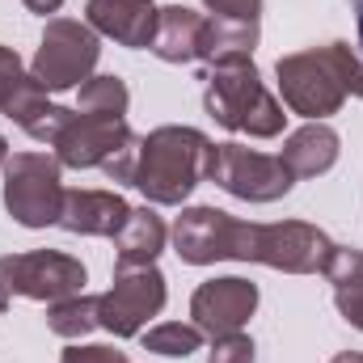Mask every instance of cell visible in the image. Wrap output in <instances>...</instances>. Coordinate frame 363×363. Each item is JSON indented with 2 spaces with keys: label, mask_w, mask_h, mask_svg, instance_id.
<instances>
[{
  "label": "cell",
  "mask_w": 363,
  "mask_h": 363,
  "mask_svg": "<svg viewBox=\"0 0 363 363\" xmlns=\"http://www.w3.org/2000/svg\"><path fill=\"white\" fill-rule=\"evenodd\" d=\"M216 144L199 127H157L140 140V165H135V190H144L157 207H178L194 194L199 182H207Z\"/></svg>",
  "instance_id": "1"
},
{
  "label": "cell",
  "mask_w": 363,
  "mask_h": 363,
  "mask_svg": "<svg viewBox=\"0 0 363 363\" xmlns=\"http://www.w3.org/2000/svg\"><path fill=\"white\" fill-rule=\"evenodd\" d=\"M203 81H207V85H203V106H207V114H211L224 131H245V135H254V140H274V135H283V123H287L283 101L262 85L254 60L211 68Z\"/></svg>",
  "instance_id": "2"
},
{
  "label": "cell",
  "mask_w": 363,
  "mask_h": 363,
  "mask_svg": "<svg viewBox=\"0 0 363 363\" xmlns=\"http://www.w3.org/2000/svg\"><path fill=\"white\" fill-rule=\"evenodd\" d=\"M334 254V241L304 220H279V224H250L241 220L237 237V262H262L283 274H317L325 271Z\"/></svg>",
  "instance_id": "3"
},
{
  "label": "cell",
  "mask_w": 363,
  "mask_h": 363,
  "mask_svg": "<svg viewBox=\"0 0 363 363\" xmlns=\"http://www.w3.org/2000/svg\"><path fill=\"white\" fill-rule=\"evenodd\" d=\"M274 77H279L283 106H287L291 114L308 118V123H321V118L338 114L342 101H347L342 64H338V43L283 55V60L274 64Z\"/></svg>",
  "instance_id": "4"
},
{
  "label": "cell",
  "mask_w": 363,
  "mask_h": 363,
  "mask_svg": "<svg viewBox=\"0 0 363 363\" xmlns=\"http://www.w3.org/2000/svg\"><path fill=\"white\" fill-rule=\"evenodd\" d=\"M60 157L47 152H13L4 161V211L21 228H47L60 224L64 211V178Z\"/></svg>",
  "instance_id": "5"
},
{
  "label": "cell",
  "mask_w": 363,
  "mask_h": 363,
  "mask_svg": "<svg viewBox=\"0 0 363 363\" xmlns=\"http://www.w3.org/2000/svg\"><path fill=\"white\" fill-rule=\"evenodd\" d=\"M101 43L89 21H72V17H51L43 30V43L34 51L30 77L43 89H81L97 68Z\"/></svg>",
  "instance_id": "6"
},
{
  "label": "cell",
  "mask_w": 363,
  "mask_h": 363,
  "mask_svg": "<svg viewBox=\"0 0 363 363\" xmlns=\"http://www.w3.org/2000/svg\"><path fill=\"white\" fill-rule=\"evenodd\" d=\"M85 291V267L72 254L60 250H30V254H4L0 258V300L13 304V296L26 300H68Z\"/></svg>",
  "instance_id": "7"
},
{
  "label": "cell",
  "mask_w": 363,
  "mask_h": 363,
  "mask_svg": "<svg viewBox=\"0 0 363 363\" xmlns=\"http://www.w3.org/2000/svg\"><path fill=\"white\" fill-rule=\"evenodd\" d=\"M207 182H216L220 190H228L233 199H245V203H274L296 186L283 157L245 148V144H216Z\"/></svg>",
  "instance_id": "8"
},
{
  "label": "cell",
  "mask_w": 363,
  "mask_h": 363,
  "mask_svg": "<svg viewBox=\"0 0 363 363\" xmlns=\"http://www.w3.org/2000/svg\"><path fill=\"white\" fill-rule=\"evenodd\" d=\"M165 274L157 271V262H140V267H114V283L101 296V330H110L114 338H135L144 334L148 317H157L165 308Z\"/></svg>",
  "instance_id": "9"
},
{
  "label": "cell",
  "mask_w": 363,
  "mask_h": 363,
  "mask_svg": "<svg viewBox=\"0 0 363 363\" xmlns=\"http://www.w3.org/2000/svg\"><path fill=\"white\" fill-rule=\"evenodd\" d=\"M135 131L127 127V118H114V114H85V110H72L68 127L60 131L55 140V157L64 169H101L123 144H131Z\"/></svg>",
  "instance_id": "10"
},
{
  "label": "cell",
  "mask_w": 363,
  "mask_h": 363,
  "mask_svg": "<svg viewBox=\"0 0 363 363\" xmlns=\"http://www.w3.org/2000/svg\"><path fill=\"white\" fill-rule=\"evenodd\" d=\"M237 237L241 220L220 211V207H186L174 224V254L190 267H211V262H237Z\"/></svg>",
  "instance_id": "11"
},
{
  "label": "cell",
  "mask_w": 363,
  "mask_h": 363,
  "mask_svg": "<svg viewBox=\"0 0 363 363\" xmlns=\"http://www.w3.org/2000/svg\"><path fill=\"white\" fill-rule=\"evenodd\" d=\"M258 308V287L241 274H224V279H207L194 287L190 296V317L203 334L224 338V334H241L245 321Z\"/></svg>",
  "instance_id": "12"
},
{
  "label": "cell",
  "mask_w": 363,
  "mask_h": 363,
  "mask_svg": "<svg viewBox=\"0 0 363 363\" xmlns=\"http://www.w3.org/2000/svg\"><path fill=\"white\" fill-rule=\"evenodd\" d=\"M131 203L118 190H68L64 194V211H60V228L72 237H118V228L127 224Z\"/></svg>",
  "instance_id": "13"
},
{
  "label": "cell",
  "mask_w": 363,
  "mask_h": 363,
  "mask_svg": "<svg viewBox=\"0 0 363 363\" xmlns=\"http://www.w3.org/2000/svg\"><path fill=\"white\" fill-rule=\"evenodd\" d=\"M157 4L152 0H89L85 4V17L97 34L114 38L118 47H131V51H144L152 47V34H157Z\"/></svg>",
  "instance_id": "14"
},
{
  "label": "cell",
  "mask_w": 363,
  "mask_h": 363,
  "mask_svg": "<svg viewBox=\"0 0 363 363\" xmlns=\"http://www.w3.org/2000/svg\"><path fill=\"white\" fill-rule=\"evenodd\" d=\"M338 152H342V140L330 123H304L300 131H291L283 140L279 157L291 169V178H317L338 165Z\"/></svg>",
  "instance_id": "15"
},
{
  "label": "cell",
  "mask_w": 363,
  "mask_h": 363,
  "mask_svg": "<svg viewBox=\"0 0 363 363\" xmlns=\"http://www.w3.org/2000/svg\"><path fill=\"white\" fill-rule=\"evenodd\" d=\"M203 30H207L203 13H194L186 4H165L157 13V34H152L148 51L165 64H194L199 47H203Z\"/></svg>",
  "instance_id": "16"
},
{
  "label": "cell",
  "mask_w": 363,
  "mask_h": 363,
  "mask_svg": "<svg viewBox=\"0 0 363 363\" xmlns=\"http://www.w3.org/2000/svg\"><path fill=\"white\" fill-rule=\"evenodd\" d=\"M169 241V228L165 220L144 203V207H131L127 224L118 228L114 237V250H118V267H140V262H157V254L165 250Z\"/></svg>",
  "instance_id": "17"
},
{
  "label": "cell",
  "mask_w": 363,
  "mask_h": 363,
  "mask_svg": "<svg viewBox=\"0 0 363 363\" xmlns=\"http://www.w3.org/2000/svg\"><path fill=\"white\" fill-rule=\"evenodd\" d=\"M254 47H258V21L207 17L199 60H207L211 68H224V64H245V60H254Z\"/></svg>",
  "instance_id": "18"
},
{
  "label": "cell",
  "mask_w": 363,
  "mask_h": 363,
  "mask_svg": "<svg viewBox=\"0 0 363 363\" xmlns=\"http://www.w3.org/2000/svg\"><path fill=\"white\" fill-rule=\"evenodd\" d=\"M47 325L51 334L68 338V342H81L89 330L101 325V296H68V300H55L51 313H47Z\"/></svg>",
  "instance_id": "19"
},
{
  "label": "cell",
  "mask_w": 363,
  "mask_h": 363,
  "mask_svg": "<svg viewBox=\"0 0 363 363\" xmlns=\"http://www.w3.org/2000/svg\"><path fill=\"white\" fill-rule=\"evenodd\" d=\"M140 342H144V351H152V355L186 359V355L203 351V330H199L194 321H190V325H186V321H161V325L144 330Z\"/></svg>",
  "instance_id": "20"
},
{
  "label": "cell",
  "mask_w": 363,
  "mask_h": 363,
  "mask_svg": "<svg viewBox=\"0 0 363 363\" xmlns=\"http://www.w3.org/2000/svg\"><path fill=\"white\" fill-rule=\"evenodd\" d=\"M77 106H81L85 114H114V118H123L127 106H131L127 81H123V77H89V81L77 89Z\"/></svg>",
  "instance_id": "21"
},
{
  "label": "cell",
  "mask_w": 363,
  "mask_h": 363,
  "mask_svg": "<svg viewBox=\"0 0 363 363\" xmlns=\"http://www.w3.org/2000/svg\"><path fill=\"white\" fill-rule=\"evenodd\" d=\"M68 118H72V110H64V106L47 101L43 110H34V114L21 123V131H26V135H34L38 144H51V148H55V140H60V131L68 127Z\"/></svg>",
  "instance_id": "22"
},
{
  "label": "cell",
  "mask_w": 363,
  "mask_h": 363,
  "mask_svg": "<svg viewBox=\"0 0 363 363\" xmlns=\"http://www.w3.org/2000/svg\"><path fill=\"white\" fill-rule=\"evenodd\" d=\"M43 106H47V89H43V85H38V81L26 72V77H21V85L13 89V97L4 101V114H9V118L21 127V123H26L34 110H43Z\"/></svg>",
  "instance_id": "23"
},
{
  "label": "cell",
  "mask_w": 363,
  "mask_h": 363,
  "mask_svg": "<svg viewBox=\"0 0 363 363\" xmlns=\"http://www.w3.org/2000/svg\"><path fill=\"white\" fill-rule=\"evenodd\" d=\"M321 274H325L334 287L359 279L363 274V250H355V245H334V254H330V262H325V271Z\"/></svg>",
  "instance_id": "24"
},
{
  "label": "cell",
  "mask_w": 363,
  "mask_h": 363,
  "mask_svg": "<svg viewBox=\"0 0 363 363\" xmlns=\"http://www.w3.org/2000/svg\"><path fill=\"white\" fill-rule=\"evenodd\" d=\"M207 363H254V338L250 334H224V338H216Z\"/></svg>",
  "instance_id": "25"
},
{
  "label": "cell",
  "mask_w": 363,
  "mask_h": 363,
  "mask_svg": "<svg viewBox=\"0 0 363 363\" xmlns=\"http://www.w3.org/2000/svg\"><path fill=\"white\" fill-rule=\"evenodd\" d=\"M334 304H338V313L363 334V274L351 279V283H342V287H334Z\"/></svg>",
  "instance_id": "26"
},
{
  "label": "cell",
  "mask_w": 363,
  "mask_h": 363,
  "mask_svg": "<svg viewBox=\"0 0 363 363\" xmlns=\"http://www.w3.org/2000/svg\"><path fill=\"white\" fill-rule=\"evenodd\" d=\"M135 165H140V135L131 140V144H123L106 165H101V174L114 182H135Z\"/></svg>",
  "instance_id": "27"
},
{
  "label": "cell",
  "mask_w": 363,
  "mask_h": 363,
  "mask_svg": "<svg viewBox=\"0 0 363 363\" xmlns=\"http://www.w3.org/2000/svg\"><path fill=\"white\" fill-rule=\"evenodd\" d=\"M203 9L216 17H228V21H258L262 0H203Z\"/></svg>",
  "instance_id": "28"
},
{
  "label": "cell",
  "mask_w": 363,
  "mask_h": 363,
  "mask_svg": "<svg viewBox=\"0 0 363 363\" xmlns=\"http://www.w3.org/2000/svg\"><path fill=\"white\" fill-rule=\"evenodd\" d=\"M21 77H26L21 55H17L13 47H0V110H4V101L13 97V89L21 85Z\"/></svg>",
  "instance_id": "29"
},
{
  "label": "cell",
  "mask_w": 363,
  "mask_h": 363,
  "mask_svg": "<svg viewBox=\"0 0 363 363\" xmlns=\"http://www.w3.org/2000/svg\"><path fill=\"white\" fill-rule=\"evenodd\" d=\"M60 363H131V359L123 351H114V347H81V342H72Z\"/></svg>",
  "instance_id": "30"
},
{
  "label": "cell",
  "mask_w": 363,
  "mask_h": 363,
  "mask_svg": "<svg viewBox=\"0 0 363 363\" xmlns=\"http://www.w3.org/2000/svg\"><path fill=\"white\" fill-rule=\"evenodd\" d=\"M21 4H26L30 13H43V17H47V13H60L64 0H21Z\"/></svg>",
  "instance_id": "31"
},
{
  "label": "cell",
  "mask_w": 363,
  "mask_h": 363,
  "mask_svg": "<svg viewBox=\"0 0 363 363\" xmlns=\"http://www.w3.org/2000/svg\"><path fill=\"white\" fill-rule=\"evenodd\" d=\"M355 4V34H359V51H363V0H351Z\"/></svg>",
  "instance_id": "32"
},
{
  "label": "cell",
  "mask_w": 363,
  "mask_h": 363,
  "mask_svg": "<svg viewBox=\"0 0 363 363\" xmlns=\"http://www.w3.org/2000/svg\"><path fill=\"white\" fill-rule=\"evenodd\" d=\"M330 363H363V355L359 351H342V355H334Z\"/></svg>",
  "instance_id": "33"
},
{
  "label": "cell",
  "mask_w": 363,
  "mask_h": 363,
  "mask_svg": "<svg viewBox=\"0 0 363 363\" xmlns=\"http://www.w3.org/2000/svg\"><path fill=\"white\" fill-rule=\"evenodd\" d=\"M4 161H9V144H4V135H0V174H4Z\"/></svg>",
  "instance_id": "34"
},
{
  "label": "cell",
  "mask_w": 363,
  "mask_h": 363,
  "mask_svg": "<svg viewBox=\"0 0 363 363\" xmlns=\"http://www.w3.org/2000/svg\"><path fill=\"white\" fill-rule=\"evenodd\" d=\"M4 308H9V304H4V300H0V313H4Z\"/></svg>",
  "instance_id": "35"
}]
</instances>
